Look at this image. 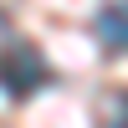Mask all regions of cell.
Returning a JSON list of instances; mask_svg holds the SVG:
<instances>
[{"mask_svg":"<svg viewBox=\"0 0 128 128\" xmlns=\"http://www.w3.org/2000/svg\"><path fill=\"white\" fill-rule=\"evenodd\" d=\"M46 82H51L46 56H41L31 41L5 36V51H0V92H5L10 102H26V98H36Z\"/></svg>","mask_w":128,"mask_h":128,"instance_id":"obj_1","label":"cell"},{"mask_svg":"<svg viewBox=\"0 0 128 128\" xmlns=\"http://www.w3.org/2000/svg\"><path fill=\"white\" fill-rule=\"evenodd\" d=\"M92 31H98V41L113 56H123L128 51V5H102L98 16H92Z\"/></svg>","mask_w":128,"mask_h":128,"instance_id":"obj_2","label":"cell"},{"mask_svg":"<svg viewBox=\"0 0 128 128\" xmlns=\"http://www.w3.org/2000/svg\"><path fill=\"white\" fill-rule=\"evenodd\" d=\"M0 36H10V20H5V16H0Z\"/></svg>","mask_w":128,"mask_h":128,"instance_id":"obj_3","label":"cell"}]
</instances>
